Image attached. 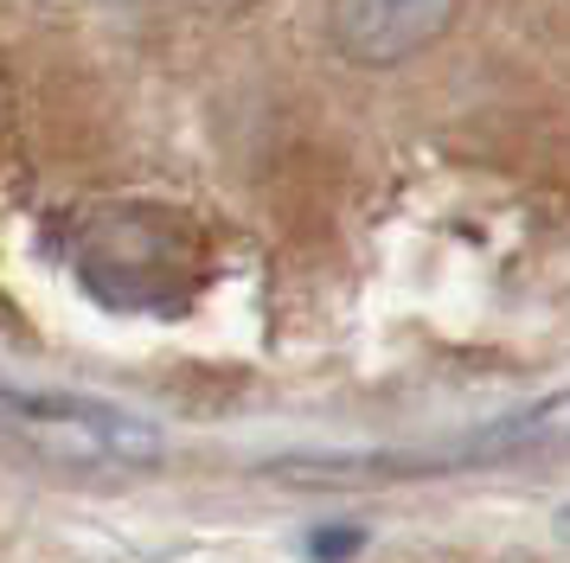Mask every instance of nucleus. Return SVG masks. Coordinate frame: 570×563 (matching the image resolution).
<instances>
[{"label":"nucleus","mask_w":570,"mask_h":563,"mask_svg":"<svg viewBox=\"0 0 570 563\" xmlns=\"http://www.w3.org/2000/svg\"><path fill=\"white\" fill-rule=\"evenodd\" d=\"M455 13V0H327V32L334 51L353 65H404L436 39Z\"/></svg>","instance_id":"obj_3"},{"label":"nucleus","mask_w":570,"mask_h":563,"mask_svg":"<svg viewBox=\"0 0 570 563\" xmlns=\"http://www.w3.org/2000/svg\"><path fill=\"white\" fill-rule=\"evenodd\" d=\"M525 455H570V391L539 397V404L500 416L493 429L468 435L462 448L442 455V467H481V461H525Z\"/></svg>","instance_id":"obj_4"},{"label":"nucleus","mask_w":570,"mask_h":563,"mask_svg":"<svg viewBox=\"0 0 570 563\" xmlns=\"http://www.w3.org/2000/svg\"><path fill=\"white\" fill-rule=\"evenodd\" d=\"M7 435L39 461L65 467H155L160 429L109 397L78 391H7Z\"/></svg>","instance_id":"obj_2"},{"label":"nucleus","mask_w":570,"mask_h":563,"mask_svg":"<svg viewBox=\"0 0 570 563\" xmlns=\"http://www.w3.org/2000/svg\"><path fill=\"white\" fill-rule=\"evenodd\" d=\"M65 263L78 269L90 302L122 314H180L212 276V244L167 205H97L71 218Z\"/></svg>","instance_id":"obj_1"}]
</instances>
